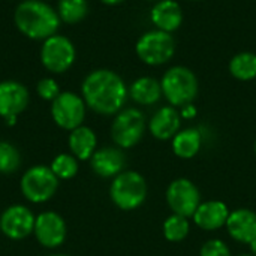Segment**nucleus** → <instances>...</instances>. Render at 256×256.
I'll return each instance as SVG.
<instances>
[{
    "instance_id": "20",
    "label": "nucleus",
    "mask_w": 256,
    "mask_h": 256,
    "mask_svg": "<svg viewBox=\"0 0 256 256\" xmlns=\"http://www.w3.org/2000/svg\"><path fill=\"white\" fill-rule=\"evenodd\" d=\"M162 96L160 81L153 76H140L129 87V98L138 105H154Z\"/></svg>"
},
{
    "instance_id": "29",
    "label": "nucleus",
    "mask_w": 256,
    "mask_h": 256,
    "mask_svg": "<svg viewBox=\"0 0 256 256\" xmlns=\"http://www.w3.org/2000/svg\"><path fill=\"white\" fill-rule=\"evenodd\" d=\"M182 118H194L196 116V108L194 106V104H189V105H184L182 108V112H180Z\"/></svg>"
},
{
    "instance_id": "13",
    "label": "nucleus",
    "mask_w": 256,
    "mask_h": 256,
    "mask_svg": "<svg viewBox=\"0 0 256 256\" xmlns=\"http://www.w3.org/2000/svg\"><path fill=\"white\" fill-rule=\"evenodd\" d=\"M34 220L36 216L28 207L22 204H14L2 213L0 231L10 240H22L33 234Z\"/></svg>"
},
{
    "instance_id": "22",
    "label": "nucleus",
    "mask_w": 256,
    "mask_h": 256,
    "mask_svg": "<svg viewBox=\"0 0 256 256\" xmlns=\"http://www.w3.org/2000/svg\"><path fill=\"white\" fill-rule=\"evenodd\" d=\"M228 70L238 81H254L256 80V54L252 51H242L232 56L228 63Z\"/></svg>"
},
{
    "instance_id": "28",
    "label": "nucleus",
    "mask_w": 256,
    "mask_h": 256,
    "mask_svg": "<svg viewBox=\"0 0 256 256\" xmlns=\"http://www.w3.org/2000/svg\"><path fill=\"white\" fill-rule=\"evenodd\" d=\"M200 256H231V250L222 240L213 238L202 244Z\"/></svg>"
},
{
    "instance_id": "27",
    "label": "nucleus",
    "mask_w": 256,
    "mask_h": 256,
    "mask_svg": "<svg viewBox=\"0 0 256 256\" xmlns=\"http://www.w3.org/2000/svg\"><path fill=\"white\" fill-rule=\"evenodd\" d=\"M36 93H38V96L42 100L52 102L62 93V90H60V86L56 81V78H52V76H44L36 84Z\"/></svg>"
},
{
    "instance_id": "14",
    "label": "nucleus",
    "mask_w": 256,
    "mask_h": 256,
    "mask_svg": "<svg viewBox=\"0 0 256 256\" xmlns=\"http://www.w3.org/2000/svg\"><path fill=\"white\" fill-rule=\"evenodd\" d=\"M184 20L182 4L177 0H158L150 9V21L154 28L174 33L177 32Z\"/></svg>"
},
{
    "instance_id": "2",
    "label": "nucleus",
    "mask_w": 256,
    "mask_h": 256,
    "mask_svg": "<svg viewBox=\"0 0 256 256\" xmlns=\"http://www.w3.org/2000/svg\"><path fill=\"white\" fill-rule=\"evenodd\" d=\"M16 30L32 40H45L58 33L60 16L51 4L44 0H21L14 10Z\"/></svg>"
},
{
    "instance_id": "21",
    "label": "nucleus",
    "mask_w": 256,
    "mask_h": 256,
    "mask_svg": "<svg viewBox=\"0 0 256 256\" xmlns=\"http://www.w3.org/2000/svg\"><path fill=\"white\" fill-rule=\"evenodd\" d=\"M201 132L196 128H188L178 130L172 138V152L182 159H192L201 148Z\"/></svg>"
},
{
    "instance_id": "23",
    "label": "nucleus",
    "mask_w": 256,
    "mask_h": 256,
    "mask_svg": "<svg viewBox=\"0 0 256 256\" xmlns=\"http://www.w3.org/2000/svg\"><path fill=\"white\" fill-rule=\"evenodd\" d=\"M56 10L62 22L74 26L86 20L90 10V4L88 0H58Z\"/></svg>"
},
{
    "instance_id": "17",
    "label": "nucleus",
    "mask_w": 256,
    "mask_h": 256,
    "mask_svg": "<svg viewBox=\"0 0 256 256\" xmlns=\"http://www.w3.org/2000/svg\"><path fill=\"white\" fill-rule=\"evenodd\" d=\"M226 228L231 238L238 243L250 244L256 240V213L249 208L234 210L232 213H230Z\"/></svg>"
},
{
    "instance_id": "18",
    "label": "nucleus",
    "mask_w": 256,
    "mask_h": 256,
    "mask_svg": "<svg viewBox=\"0 0 256 256\" xmlns=\"http://www.w3.org/2000/svg\"><path fill=\"white\" fill-rule=\"evenodd\" d=\"M195 224L206 231H216L226 225L230 210L222 201H207L200 204L195 214L192 216Z\"/></svg>"
},
{
    "instance_id": "5",
    "label": "nucleus",
    "mask_w": 256,
    "mask_h": 256,
    "mask_svg": "<svg viewBox=\"0 0 256 256\" xmlns=\"http://www.w3.org/2000/svg\"><path fill=\"white\" fill-rule=\"evenodd\" d=\"M147 190L146 178L140 172L123 171L114 177L110 188V196L120 210L130 212L146 201Z\"/></svg>"
},
{
    "instance_id": "19",
    "label": "nucleus",
    "mask_w": 256,
    "mask_h": 256,
    "mask_svg": "<svg viewBox=\"0 0 256 256\" xmlns=\"http://www.w3.org/2000/svg\"><path fill=\"white\" fill-rule=\"evenodd\" d=\"M68 146L70 154H74L78 160H90L93 153L98 150V138L92 128L81 124L69 132Z\"/></svg>"
},
{
    "instance_id": "10",
    "label": "nucleus",
    "mask_w": 256,
    "mask_h": 256,
    "mask_svg": "<svg viewBox=\"0 0 256 256\" xmlns=\"http://www.w3.org/2000/svg\"><path fill=\"white\" fill-rule=\"evenodd\" d=\"M30 102L27 87L15 80L0 81V117L8 126H14L18 116L26 111Z\"/></svg>"
},
{
    "instance_id": "36",
    "label": "nucleus",
    "mask_w": 256,
    "mask_h": 256,
    "mask_svg": "<svg viewBox=\"0 0 256 256\" xmlns=\"http://www.w3.org/2000/svg\"><path fill=\"white\" fill-rule=\"evenodd\" d=\"M255 154H256V142H255Z\"/></svg>"
},
{
    "instance_id": "3",
    "label": "nucleus",
    "mask_w": 256,
    "mask_h": 256,
    "mask_svg": "<svg viewBox=\"0 0 256 256\" xmlns=\"http://www.w3.org/2000/svg\"><path fill=\"white\" fill-rule=\"evenodd\" d=\"M160 87L164 98L171 106L183 108L196 99L200 82L192 69L176 64L165 70L160 78Z\"/></svg>"
},
{
    "instance_id": "30",
    "label": "nucleus",
    "mask_w": 256,
    "mask_h": 256,
    "mask_svg": "<svg viewBox=\"0 0 256 256\" xmlns=\"http://www.w3.org/2000/svg\"><path fill=\"white\" fill-rule=\"evenodd\" d=\"M99 2L104 3V4H106V6H118V4L124 3L126 0H99Z\"/></svg>"
},
{
    "instance_id": "12",
    "label": "nucleus",
    "mask_w": 256,
    "mask_h": 256,
    "mask_svg": "<svg viewBox=\"0 0 256 256\" xmlns=\"http://www.w3.org/2000/svg\"><path fill=\"white\" fill-rule=\"evenodd\" d=\"M33 234L42 248L57 249L66 240V222L56 212H42L36 216Z\"/></svg>"
},
{
    "instance_id": "25",
    "label": "nucleus",
    "mask_w": 256,
    "mask_h": 256,
    "mask_svg": "<svg viewBox=\"0 0 256 256\" xmlns=\"http://www.w3.org/2000/svg\"><path fill=\"white\" fill-rule=\"evenodd\" d=\"M189 222L188 218L180 216V214H171L165 222H164V236L168 242H182L188 237L189 234Z\"/></svg>"
},
{
    "instance_id": "34",
    "label": "nucleus",
    "mask_w": 256,
    "mask_h": 256,
    "mask_svg": "<svg viewBox=\"0 0 256 256\" xmlns=\"http://www.w3.org/2000/svg\"><path fill=\"white\" fill-rule=\"evenodd\" d=\"M240 256H255V255H240Z\"/></svg>"
},
{
    "instance_id": "6",
    "label": "nucleus",
    "mask_w": 256,
    "mask_h": 256,
    "mask_svg": "<svg viewBox=\"0 0 256 256\" xmlns=\"http://www.w3.org/2000/svg\"><path fill=\"white\" fill-rule=\"evenodd\" d=\"M39 58L50 74L60 75L68 72L76 60L75 44L64 34L56 33L42 40Z\"/></svg>"
},
{
    "instance_id": "32",
    "label": "nucleus",
    "mask_w": 256,
    "mask_h": 256,
    "mask_svg": "<svg viewBox=\"0 0 256 256\" xmlns=\"http://www.w3.org/2000/svg\"><path fill=\"white\" fill-rule=\"evenodd\" d=\"M46 256H70V255H64V254H52V255H46Z\"/></svg>"
},
{
    "instance_id": "1",
    "label": "nucleus",
    "mask_w": 256,
    "mask_h": 256,
    "mask_svg": "<svg viewBox=\"0 0 256 256\" xmlns=\"http://www.w3.org/2000/svg\"><path fill=\"white\" fill-rule=\"evenodd\" d=\"M81 96L92 111L100 116H116L124 108L129 87L124 80L111 69H94L81 82Z\"/></svg>"
},
{
    "instance_id": "35",
    "label": "nucleus",
    "mask_w": 256,
    "mask_h": 256,
    "mask_svg": "<svg viewBox=\"0 0 256 256\" xmlns=\"http://www.w3.org/2000/svg\"><path fill=\"white\" fill-rule=\"evenodd\" d=\"M148 2H158V0H148Z\"/></svg>"
},
{
    "instance_id": "16",
    "label": "nucleus",
    "mask_w": 256,
    "mask_h": 256,
    "mask_svg": "<svg viewBox=\"0 0 256 256\" xmlns=\"http://www.w3.org/2000/svg\"><path fill=\"white\" fill-rule=\"evenodd\" d=\"M180 126H182V116L171 105L159 108L148 122L150 134L160 141L172 140L180 130Z\"/></svg>"
},
{
    "instance_id": "11",
    "label": "nucleus",
    "mask_w": 256,
    "mask_h": 256,
    "mask_svg": "<svg viewBox=\"0 0 256 256\" xmlns=\"http://www.w3.org/2000/svg\"><path fill=\"white\" fill-rule=\"evenodd\" d=\"M166 202L174 214L190 218L201 204L200 190L190 180L177 178L166 189Z\"/></svg>"
},
{
    "instance_id": "24",
    "label": "nucleus",
    "mask_w": 256,
    "mask_h": 256,
    "mask_svg": "<svg viewBox=\"0 0 256 256\" xmlns=\"http://www.w3.org/2000/svg\"><path fill=\"white\" fill-rule=\"evenodd\" d=\"M50 168L58 180H70L76 176L80 165H78V159L74 154L60 153L52 159Z\"/></svg>"
},
{
    "instance_id": "8",
    "label": "nucleus",
    "mask_w": 256,
    "mask_h": 256,
    "mask_svg": "<svg viewBox=\"0 0 256 256\" xmlns=\"http://www.w3.org/2000/svg\"><path fill=\"white\" fill-rule=\"evenodd\" d=\"M147 128L146 116L138 108H123L114 116L111 138L118 148H132L144 136Z\"/></svg>"
},
{
    "instance_id": "9",
    "label": "nucleus",
    "mask_w": 256,
    "mask_h": 256,
    "mask_svg": "<svg viewBox=\"0 0 256 256\" xmlns=\"http://www.w3.org/2000/svg\"><path fill=\"white\" fill-rule=\"evenodd\" d=\"M87 105L81 94L75 92H62L51 102V117L54 123L64 130H74L84 123Z\"/></svg>"
},
{
    "instance_id": "7",
    "label": "nucleus",
    "mask_w": 256,
    "mask_h": 256,
    "mask_svg": "<svg viewBox=\"0 0 256 256\" xmlns=\"http://www.w3.org/2000/svg\"><path fill=\"white\" fill-rule=\"evenodd\" d=\"M58 184L60 180L50 166L34 165L22 174L20 189L27 201L33 204H44L56 195Z\"/></svg>"
},
{
    "instance_id": "31",
    "label": "nucleus",
    "mask_w": 256,
    "mask_h": 256,
    "mask_svg": "<svg viewBox=\"0 0 256 256\" xmlns=\"http://www.w3.org/2000/svg\"><path fill=\"white\" fill-rule=\"evenodd\" d=\"M250 250H252V255L256 256V240L250 243Z\"/></svg>"
},
{
    "instance_id": "4",
    "label": "nucleus",
    "mask_w": 256,
    "mask_h": 256,
    "mask_svg": "<svg viewBox=\"0 0 256 256\" xmlns=\"http://www.w3.org/2000/svg\"><path fill=\"white\" fill-rule=\"evenodd\" d=\"M177 42L172 33H166L158 28L144 32L136 44V57L147 66H162L171 62L176 54Z\"/></svg>"
},
{
    "instance_id": "26",
    "label": "nucleus",
    "mask_w": 256,
    "mask_h": 256,
    "mask_svg": "<svg viewBox=\"0 0 256 256\" xmlns=\"http://www.w3.org/2000/svg\"><path fill=\"white\" fill-rule=\"evenodd\" d=\"M20 165L21 154L18 148L8 141H0V174H12Z\"/></svg>"
},
{
    "instance_id": "33",
    "label": "nucleus",
    "mask_w": 256,
    "mask_h": 256,
    "mask_svg": "<svg viewBox=\"0 0 256 256\" xmlns=\"http://www.w3.org/2000/svg\"><path fill=\"white\" fill-rule=\"evenodd\" d=\"M189 2H202V0H189Z\"/></svg>"
},
{
    "instance_id": "15",
    "label": "nucleus",
    "mask_w": 256,
    "mask_h": 256,
    "mask_svg": "<svg viewBox=\"0 0 256 256\" xmlns=\"http://www.w3.org/2000/svg\"><path fill=\"white\" fill-rule=\"evenodd\" d=\"M126 164L124 153L118 147H102L98 148L90 158V166L96 176L111 178L123 172Z\"/></svg>"
}]
</instances>
